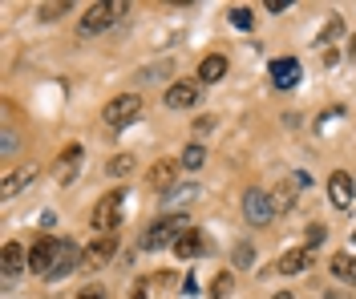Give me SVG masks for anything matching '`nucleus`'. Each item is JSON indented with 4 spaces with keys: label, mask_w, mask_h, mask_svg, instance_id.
I'll return each mask as SVG.
<instances>
[{
    "label": "nucleus",
    "mask_w": 356,
    "mask_h": 299,
    "mask_svg": "<svg viewBox=\"0 0 356 299\" xmlns=\"http://www.w3.org/2000/svg\"><path fill=\"white\" fill-rule=\"evenodd\" d=\"M186 231H190V218H186V214H178V211H170V214H162V218L146 231L142 247H150V251H154V247H175Z\"/></svg>",
    "instance_id": "nucleus-1"
},
{
    "label": "nucleus",
    "mask_w": 356,
    "mask_h": 299,
    "mask_svg": "<svg viewBox=\"0 0 356 299\" xmlns=\"http://www.w3.org/2000/svg\"><path fill=\"white\" fill-rule=\"evenodd\" d=\"M122 207H126V194H122V190L101 194L97 207H93V214H89V226H93L97 235H114L118 222H122Z\"/></svg>",
    "instance_id": "nucleus-2"
},
{
    "label": "nucleus",
    "mask_w": 356,
    "mask_h": 299,
    "mask_svg": "<svg viewBox=\"0 0 356 299\" xmlns=\"http://www.w3.org/2000/svg\"><path fill=\"white\" fill-rule=\"evenodd\" d=\"M126 12V4H118V0H105V4H89L86 16H81V25H77V33L81 37H93V33H105L118 16Z\"/></svg>",
    "instance_id": "nucleus-3"
},
{
    "label": "nucleus",
    "mask_w": 356,
    "mask_h": 299,
    "mask_svg": "<svg viewBox=\"0 0 356 299\" xmlns=\"http://www.w3.org/2000/svg\"><path fill=\"white\" fill-rule=\"evenodd\" d=\"M57 255H61V239H53V235L33 239V243H29V271H33V275H49L53 263H57Z\"/></svg>",
    "instance_id": "nucleus-4"
},
{
    "label": "nucleus",
    "mask_w": 356,
    "mask_h": 299,
    "mask_svg": "<svg viewBox=\"0 0 356 299\" xmlns=\"http://www.w3.org/2000/svg\"><path fill=\"white\" fill-rule=\"evenodd\" d=\"M138 114H142V97H138V93H122V97H114V101L101 109V122L118 129V126H130Z\"/></svg>",
    "instance_id": "nucleus-5"
},
{
    "label": "nucleus",
    "mask_w": 356,
    "mask_h": 299,
    "mask_svg": "<svg viewBox=\"0 0 356 299\" xmlns=\"http://www.w3.org/2000/svg\"><path fill=\"white\" fill-rule=\"evenodd\" d=\"M275 203H271V194L267 190H259V186H251L247 194H243V218L247 222H255V226H267L271 218H275Z\"/></svg>",
    "instance_id": "nucleus-6"
},
{
    "label": "nucleus",
    "mask_w": 356,
    "mask_h": 299,
    "mask_svg": "<svg viewBox=\"0 0 356 299\" xmlns=\"http://www.w3.org/2000/svg\"><path fill=\"white\" fill-rule=\"evenodd\" d=\"M81 158H86V150H81L77 142L61 150V158H57V166H53V174H57V182H61V186H69V182L77 178V170H81Z\"/></svg>",
    "instance_id": "nucleus-7"
},
{
    "label": "nucleus",
    "mask_w": 356,
    "mask_h": 299,
    "mask_svg": "<svg viewBox=\"0 0 356 299\" xmlns=\"http://www.w3.org/2000/svg\"><path fill=\"white\" fill-rule=\"evenodd\" d=\"M114 251H118V239H114V235H101V239H93V243L86 247L81 263H86L89 271H97V267H105V263L114 259Z\"/></svg>",
    "instance_id": "nucleus-8"
},
{
    "label": "nucleus",
    "mask_w": 356,
    "mask_h": 299,
    "mask_svg": "<svg viewBox=\"0 0 356 299\" xmlns=\"http://www.w3.org/2000/svg\"><path fill=\"white\" fill-rule=\"evenodd\" d=\"M328 194H332V203H336L340 211H348V207H353V198H356L353 174H348V170H336L332 178H328Z\"/></svg>",
    "instance_id": "nucleus-9"
},
{
    "label": "nucleus",
    "mask_w": 356,
    "mask_h": 299,
    "mask_svg": "<svg viewBox=\"0 0 356 299\" xmlns=\"http://www.w3.org/2000/svg\"><path fill=\"white\" fill-rule=\"evenodd\" d=\"M199 93H203L199 81H175V86L166 89V105H170V109H190V105L199 101Z\"/></svg>",
    "instance_id": "nucleus-10"
},
{
    "label": "nucleus",
    "mask_w": 356,
    "mask_h": 299,
    "mask_svg": "<svg viewBox=\"0 0 356 299\" xmlns=\"http://www.w3.org/2000/svg\"><path fill=\"white\" fill-rule=\"evenodd\" d=\"M77 259H81V251H77V243H73V239H61V255H57V263H53V271H49L44 279H65V275H73Z\"/></svg>",
    "instance_id": "nucleus-11"
},
{
    "label": "nucleus",
    "mask_w": 356,
    "mask_h": 299,
    "mask_svg": "<svg viewBox=\"0 0 356 299\" xmlns=\"http://www.w3.org/2000/svg\"><path fill=\"white\" fill-rule=\"evenodd\" d=\"M207 251H211V239H207L203 231H186V235L175 243L178 259H199V255H207Z\"/></svg>",
    "instance_id": "nucleus-12"
},
{
    "label": "nucleus",
    "mask_w": 356,
    "mask_h": 299,
    "mask_svg": "<svg viewBox=\"0 0 356 299\" xmlns=\"http://www.w3.org/2000/svg\"><path fill=\"white\" fill-rule=\"evenodd\" d=\"M271 81L279 89H292L300 81V61H296V57H275V61H271Z\"/></svg>",
    "instance_id": "nucleus-13"
},
{
    "label": "nucleus",
    "mask_w": 356,
    "mask_h": 299,
    "mask_svg": "<svg viewBox=\"0 0 356 299\" xmlns=\"http://www.w3.org/2000/svg\"><path fill=\"white\" fill-rule=\"evenodd\" d=\"M312 263H316V251H308V247H296V251H288V255L279 259V275H304Z\"/></svg>",
    "instance_id": "nucleus-14"
},
{
    "label": "nucleus",
    "mask_w": 356,
    "mask_h": 299,
    "mask_svg": "<svg viewBox=\"0 0 356 299\" xmlns=\"http://www.w3.org/2000/svg\"><path fill=\"white\" fill-rule=\"evenodd\" d=\"M227 77V57L222 53H207L199 61V86H211V81H222Z\"/></svg>",
    "instance_id": "nucleus-15"
},
{
    "label": "nucleus",
    "mask_w": 356,
    "mask_h": 299,
    "mask_svg": "<svg viewBox=\"0 0 356 299\" xmlns=\"http://www.w3.org/2000/svg\"><path fill=\"white\" fill-rule=\"evenodd\" d=\"M0 263H4V279H16V275L29 267V255L21 251V243H4V255H0Z\"/></svg>",
    "instance_id": "nucleus-16"
},
{
    "label": "nucleus",
    "mask_w": 356,
    "mask_h": 299,
    "mask_svg": "<svg viewBox=\"0 0 356 299\" xmlns=\"http://www.w3.org/2000/svg\"><path fill=\"white\" fill-rule=\"evenodd\" d=\"M33 182H37V166H21L16 174H8V178H4L0 198H12L16 190H25V186H33Z\"/></svg>",
    "instance_id": "nucleus-17"
},
{
    "label": "nucleus",
    "mask_w": 356,
    "mask_h": 299,
    "mask_svg": "<svg viewBox=\"0 0 356 299\" xmlns=\"http://www.w3.org/2000/svg\"><path fill=\"white\" fill-rule=\"evenodd\" d=\"M170 73H175V61H158V65L138 69V73H134V81H138V86H154V81H166Z\"/></svg>",
    "instance_id": "nucleus-18"
},
{
    "label": "nucleus",
    "mask_w": 356,
    "mask_h": 299,
    "mask_svg": "<svg viewBox=\"0 0 356 299\" xmlns=\"http://www.w3.org/2000/svg\"><path fill=\"white\" fill-rule=\"evenodd\" d=\"M175 174H178V162L162 158V162H154V166H150V182H154L158 190H170V186H175Z\"/></svg>",
    "instance_id": "nucleus-19"
},
{
    "label": "nucleus",
    "mask_w": 356,
    "mask_h": 299,
    "mask_svg": "<svg viewBox=\"0 0 356 299\" xmlns=\"http://www.w3.org/2000/svg\"><path fill=\"white\" fill-rule=\"evenodd\" d=\"M332 275H336L340 283L356 287V259L353 255H336V259H332Z\"/></svg>",
    "instance_id": "nucleus-20"
},
{
    "label": "nucleus",
    "mask_w": 356,
    "mask_h": 299,
    "mask_svg": "<svg viewBox=\"0 0 356 299\" xmlns=\"http://www.w3.org/2000/svg\"><path fill=\"white\" fill-rule=\"evenodd\" d=\"M231 291H235V275H231V271L215 275V283H211V299H227Z\"/></svg>",
    "instance_id": "nucleus-21"
},
{
    "label": "nucleus",
    "mask_w": 356,
    "mask_h": 299,
    "mask_svg": "<svg viewBox=\"0 0 356 299\" xmlns=\"http://www.w3.org/2000/svg\"><path fill=\"white\" fill-rule=\"evenodd\" d=\"M203 158H207V154H203V146H186V150H182V166H186V170H199V166H203Z\"/></svg>",
    "instance_id": "nucleus-22"
},
{
    "label": "nucleus",
    "mask_w": 356,
    "mask_h": 299,
    "mask_svg": "<svg viewBox=\"0 0 356 299\" xmlns=\"http://www.w3.org/2000/svg\"><path fill=\"white\" fill-rule=\"evenodd\" d=\"M134 170V158L130 154H118V158H110V178H122V174Z\"/></svg>",
    "instance_id": "nucleus-23"
},
{
    "label": "nucleus",
    "mask_w": 356,
    "mask_h": 299,
    "mask_svg": "<svg viewBox=\"0 0 356 299\" xmlns=\"http://www.w3.org/2000/svg\"><path fill=\"white\" fill-rule=\"evenodd\" d=\"M194 190H199L194 182H182V186H170V190H166V203H182V198H194Z\"/></svg>",
    "instance_id": "nucleus-24"
},
{
    "label": "nucleus",
    "mask_w": 356,
    "mask_h": 299,
    "mask_svg": "<svg viewBox=\"0 0 356 299\" xmlns=\"http://www.w3.org/2000/svg\"><path fill=\"white\" fill-rule=\"evenodd\" d=\"M231 25H235V29H251V25H255L251 8H231Z\"/></svg>",
    "instance_id": "nucleus-25"
},
{
    "label": "nucleus",
    "mask_w": 356,
    "mask_h": 299,
    "mask_svg": "<svg viewBox=\"0 0 356 299\" xmlns=\"http://www.w3.org/2000/svg\"><path fill=\"white\" fill-rule=\"evenodd\" d=\"M324 235H328V226H324V222H312L308 226V251H316V247L324 243Z\"/></svg>",
    "instance_id": "nucleus-26"
},
{
    "label": "nucleus",
    "mask_w": 356,
    "mask_h": 299,
    "mask_svg": "<svg viewBox=\"0 0 356 299\" xmlns=\"http://www.w3.org/2000/svg\"><path fill=\"white\" fill-rule=\"evenodd\" d=\"M69 12V0H61V4H41V16L44 21H53V16H65Z\"/></svg>",
    "instance_id": "nucleus-27"
},
{
    "label": "nucleus",
    "mask_w": 356,
    "mask_h": 299,
    "mask_svg": "<svg viewBox=\"0 0 356 299\" xmlns=\"http://www.w3.org/2000/svg\"><path fill=\"white\" fill-rule=\"evenodd\" d=\"M251 263H255V251H251V247H239V251H235V267H251Z\"/></svg>",
    "instance_id": "nucleus-28"
},
{
    "label": "nucleus",
    "mask_w": 356,
    "mask_h": 299,
    "mask_svg": "<svg viewBox=\"0 0 356 299\" xmlns=\"http://www.w3.org/2000/svg\"><path fill=\"white\" fill-rule=\"evenodd\" d=\"M77 299H110V296H105V287H86Z\"/></svg>",
    "instance_id": "nucleus-29"
},
{
    "label": "nucleus",
    "mask_w": 356,
    "mask_h": 299,
    "mask_svg": "<svg viewBox=\"0 0 356 299\" xmlns=\"http://www.w3.org/2000/svg\"><path fill=\"white\" fill-rule=\"evenodd\" d=\"M130 299H146V279H138V283H134V291H130Z\"/></svg>",
    "instance_id": "nucleus-30"
},
{
    "label": "nucleus",
    "mask_w": 356,
    "mask_h": 299,
    "mask_svg": "<svg viewBox=\"0 0 356 299\" xmlns=\"http://www.w3.org/2000/svg\"><path fill=\"white\" fill-rule=\"evenodd\" d=\"M271 299H292V296H288V291H279V296H271Z\"/></svg>",
    "instance_id": "nucleus-31"
},
{
    "label": "nucleus",
    "mask_w": 356,
    "mask_h": 299,
    "mask_svg": "<svg viewBox=\"0 0 356 299\" xmlns=\"http://www.w3.org/2000/svg\"><path fill=\"white\" fill-rule=\"evenodd\" d=\"M353 57H356V37H353Z\"/></svg>",
    "instance_id": "nucleus-32"
},
{
    "label": "nucleus",
    "mask_w": 356,
    "mask_h": 299,
    "mask_svg": "<svg viewBox=\"0 0 356 299\" xmlns=\"http://www.w3.org/2000/svg\"><path fill=\"white\" fill-rule=\"evenodd\" d=\"M353 243H356V235H353Z\"/></svg>",
    "instance_id": "nucleus-33"
}]
</instances>
